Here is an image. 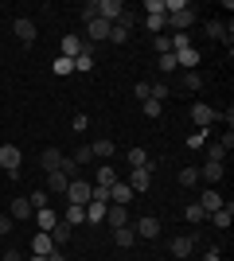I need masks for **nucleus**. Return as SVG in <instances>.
Masks as SVG:
<instances>
[{"label": "nucleus", "mask_w": 234, "mask_h": 261, "mask_svg": "<svg viewBox=\"0 0 234 261\" xmlns=\"http://www.w3.org/2000/svg\"><path fill=\"white\" fill-rule=\"evenodd\" d=\"M28 261H47V257H35V253H32V257H28Z\"/></svg>", "instance_id": "nucleus-52"}, {"label": "nucleus", "mask_w": 234, "mask_h": 261, "mask_svg": "<svg viewBox=\"0 0 234 261\" xmlns=\"http://www.w3.org/2000/svg\"><path fill=\"white\" fill-rule=\"evenodd\" d=\"M156 168H160L156 160H148L145 168H133V172H129V187H133V191H148V187H152V172H156Z\"/></svg>", "instance_id": "nucleus-3"}, {"label": "nucleus", "mask_w": 234, "mask_h": 261, "mask_svg": "<svg viewBox=\"0 0 234 261\" xmlns=\"http://www.w3.org/2000/svg\"><path fill=\"white\" fill-rule=\"evenodd\" d=\"M0 12H4V8H0Z\"/></svg>", "instance_id": "nucleus-54"}, {"label": "nucleus", "mask_w": 234, "mask_h": 261, "mask_svg": "<svg viewBox=\"0 0 234 261\" xmlns=\"http://www.w3.org/2000/svg\"><path fill=\"white\" fill-rule=\"evenodd\" d=\"M86 43L90 47H94V43H110V23H106V20L86 23Z\"/></svg>", "instance_id": "nucleus-10"}, {"label": "nucleus", "mask_w": 234, "mask_h": 261, "mask_svg": "<svg viewBox=\"0 0 234 261\" xmlns=\"http://www.w3.org/2000/svg\"><path fill=\"white\" fill-rule=\"evenodd\" d=\"M195 242H199V230H191V234H179V238H172V242H168V250H172V257H191Z\"/></svg>", "instance_id": "nucleus-4"}, {"label": "nucleus", "mask_w": 234, "mask_h": 261, "mask_svg": "<svg viewBox=\"0 0 234 261\" xmlns=\"http://www.w3.org/2000/svg\"><path fill=\"white\" fill-rule=\"evenodd\" d=\"M47 261H67V253H63V250H51V253H47Z\"/></svg>", "instance_id": "nucleus-50"}, {"label": "nucleus", "mask_w": 234, "mask_h": 261, "mask_svg": "<svg viewBox=\"0 0 234 261\" xmlns=\"http://www.w3.org/2000/svg\"><path fill=\"white\" fill-rule=\"evenodd\" d=\"M4 261H23V253L20 250H4Z\"/></svg>", "instance_id": "nucleus-49"}, {"label": "nucleus", "mask_w": 234, "mask_h": 261, "mask_svg": "<svg viewBox=\"0 0 234 261\" xmlns=\"http://www.w3.org/2000/svg\"><path fill=\"white\" fill-rule=\"evenodd\" d=\"M20 164H23V152L16 148V144H0V168L8 172V179L20 175Z\"/></svg>", "instance_id": "nucleus-1"}, {"label": "nucleus", "mask_w": 234, "mask_h": 261, "mask_svg": "<svg viewBox=\"0 0 234 261\" xmlns=\"http://www.w3.org/2000/svg\"><path fill=\"white\" fill-rule=\"evenodd\" d=\"M203 261H223V253H219V250H207V253H203Z\"/></svg>", "instance_id": "nucleus-51"}, {"label": "nucleus", "mask_w": 234, "mask_h": 261, "mask_svg": "<svg viewBox=\"0 0 234 261\" xmlns=\"http://www.w3.org/2000/svg\"><path fill=\"white\" fill-rule=\"evenodd\" d=\"M106 211H110V199H90L86 203V222H106Z\"/></svg>", "instance_id": "nucleus-16"}, {"label": "nucleus", "mask_w": 234, "mask_h": 261, "mask_svg": "<svg viewBox=\"0 0 234 261\" xmlns=\"http://www.w3.org/2000/svg\"><path fill=\"white\" fill-rule=\"evenodd\" d=\"M137 238H148V242H152V238H160V218H156V215H145V218H137Z\"/></svg>", "instance_id": "nucleus-8"}, {"label": "nucleus", "mask_w": 234, "mask_h": 261, "mask_svg": "<svg viewBox=\"0 0 234 261\" xmlns=\"http://www.w3.org/2000/svg\"><path fill=\"white\" fill-rule=\"evenodd\" d=\"M32 203H28V195L23 199H12V222H23V218H32Z\"/></svg>", "instance_id": "nucleus-23"}, {"label": "nucleus", "mask_w": 234, "mask_h": 261, "mask_svg": "<svg viewBox=\"0 0 234 261\" xmlns=\"http://www.w3.org/2000/svg\"><path fill=\"white\" fill-rule=\"evenodd\" d=\"M28 203H32V211H43L47 203H51V195H47V191H32V195H28Z\"/></svg>", "instance_id": "nucleus-39"}, {"label": "nucleus", "mask_w": 234, "mask_h": 261, "mask_svg": "<svg viewBox=\"0 0 234 261\" xmlns=\"http://www.w3.org/2000/svg\"><path fill=\"white\" fill-rule=\"evenodd\" d=\"M207 137H211V129H195L188 137V148H203V144H207Z\"/></svg>", "instance_id": "nucleus-37"}, {"label": "nucleus", "mask_w": 234, "mask_h": 261, "mask_svg": "<svg viewBox=\"0 0 234 261\" xmlns=\"http://www.w3.org/2000/svg\"><path fill=\"white\" fill-rule=\"evenodd\" d=\"M176 261H188V257H176Z\"/></svg>", "instance_id": "nucleus-53"}, {"label": "nucleus", "mask_w": 234, "mask_h": 261, "mask_svg": "<svg viewBox=\"0 0 234 261\" xmlns=\"http://www.w3.org/2000/svg\"><path fill=\"white\" fill-rule=\"evenodd\" d=\"M94 172H98V187H113L117 184V172H113L110 164H101V168H94Z\"/></svg>", "instance_id": "nucleus-30"}, {"label": "nucleus", "mask_w": 234, "mask_h": 261, "mask_svg": "<svg viewBox=\"0 0 234 261\" xmlns=\"http://www.w3.org/2000/svg\"><path fill=\"white\" fill-rule=\"evenodd\" d=\"M70 160H74L78 168H82V164H94V152H90V144H82V148H78V152L70 156Z\"/></svg>", "instance_id": "nucleus-43"}, {"label": "nucleus", "mask_w": 234, "mask_h": 261, "mask_svg": "<svg viewBox=\"0 0 234 261\" xmlns=\"http://www.w3.org/2000/svg\"><path fill=\"white\" fill-rule=\"evenodd\" d=\"M145 28H148L152 35H160V32L168 28V16H145Z\"/></svg>", "instance_id": "nucleus-34"}, {"label": "nucleus", "mask_w": 234, "mask_h": 261, "mask_svg": "<svg viewBox=\"0 0 234 261\" xmlns=\"http://www.w3.org/2000/svg\"><path fill=\"white\" fill-rule=\"evenodd\" d=\"M184 215H188V222H191V226H199V222H207V211H203L199 203H191V207L184 211Z\"/></svg>", "instance_id": "nucleus-33"}, {"label": "nucleus", "mask_w": 234, "mask_h": 261, "mask_svg": "<svg viewBox=\"0 0 234 261\" xmlns=\"http://www.w3.org/2000/svg\"><path fill=\"white\" fill-rule=\"evenodd\" d=\"M47 234H51V242H55V250H67V242H70V226L63 222V218H59L55 230H47Z\"/></svg>", "instance_id": "nucleus-18"}, {"label": "nucleus", "mask_w": 234, "mask_h": 261, "mask_svg": "<svg viewBox=\"0 0 234 261\" xmlns=\"http://www.w3.org/2000/svg\"><path fill=\"white\" fill-rule=\"evenodd\" d=\"M70 125H74V133H86L90 117H86V113H74V121H70Z\"/></svg>", "instance_id": "nucleus-46"}, {"label": "nucleus", "mask_w": 234, "mask_h": 261, "mask_svg": "<svg viewBox=\"0 0 234 261\" xmlns=\"http://www.w3.org/2000/svg\"><path fill=\"white\" fill-rule=\"evenodd\" d=\"M98 8H101V20H106V23H117V20H121V12H125V4H121V0H98Z\"/></svg>", "instance_id": "nucleus-12"}, {"label": "nucleus", "mask_w": 234, "mask_h": 261, "mask_svg": "<svg viewBox=\"0 0 234 261\" xmlns=\"http://www.w3.org/2000/svg\"><path fill=\"white\" fill-rule=\"evenodd\" d=\"M35 222H39V230H55L59 215H55L51 207H43V211H35Z\"/></svg>", "instance_id": "nucleus-27"}, {"label": "nucleus", "mask_w": 234, "mask_h": 261, "mask_svg": "<svg viewBox=\"0 0 234 261\" xmlns=\"http://www.w3.org/2000/svg\"><path fill=\"white\" fill-rule=\"evenodd\" d=\"M70 175L67 172H47V195H67Z\"/></svg>", "instance_id": "nucleus-11"}, {"label": "nucleus", "mask_w": 234, "mask_h": 261, "mask_svg": "<svg viewBox=\"0 0 234 261\" xmlns=\"http://www.w3.org/2000/svg\"><path fill=\"white\" fill-rule=\"evenodd\" d=\"M86 23H94V20H101V8H98V0H90V4H82V12H78Z\"/></svg>", "instance_id": "nucleus-32"}, {"label": "nucleus", "mask_w": 234, "mask_h": 261, "mask_svg": "<svg viewBox=\"0 0 234 261\" xmlns=\"http://www.w3.org/2000/svg\"><path fill=\"white\" fill-rule=\"evenodd\" d=\"M152 47H156V55H168V51H172V35H168V32L152 35Z\"/></svg>", "instance_id": "nucleus-35"}, {"label": "nucleus", "mask_w": 234, "mask_h": 261, "mask_svg": "<svg viewBox=\"0 0 234 261\" xmlns=\"http://www.w3.org/2000/svg\"><path fill=\"white\" fill-rule=\"evenodd\" d=\"M199 207L207 211V215H215V211L223 207V195H219L215 187H207V191H203V195H199Z\"/></svg>", "instance_id": "nucleus-19"}, {"label": "nucleus", "mask_w": 234, "mask_h": 261, "mask_svg": "<svg viewBox=\"0 0 234 261\" xmlns=\"http://www.w3.org/2000/svg\"><path fill=\"white\" fill-rule=\"evenodd\" d=\"M133 94H137V101H148V82H137Z\"/></svg>", "instance_id": "nucleus-47"}, {"label": "nucleus", "mask_w": 234, "mask_h": 261, "mask_svg": "<svg viewBox=\"0 0 234 261\" xmlns=\"http://www.w3.org/2000/svg\"><path fill=\"white\" fill-rule=\"evenodd\" d=\"M12 32H16L20 43H35V39H39V28H35V20H28V16H20V20L12 23Z\"/></svg>", "instance_id": "nucleus-5"}, {"label": "nucleus", "mask_w": 234, "mask_h": 261, "mask_svg": "<svg viewBox=\"0 0 234 261\" xmlns=\"http://www.w3.org/2000/svg\"><path fill=\"white\" fill-rule=\"evenodd\" d=\"M110 203H117V207H129V203H133V187L117 179V184L110 187Z\"/></svg>", "instance_id": "nucleus-13"}, {"label": "nucleus", "mask_w": 234, "mask_h": 261, "mask_svg": "<svg viewBox=\"0 0 234 261\" xmlns=\"http://www.w3.org/2000/svg\"><path fill=\"white\" fill-rule=\"evenodd\" d=\"M51 250H55L51 234H47V230H35V238H32V253H35V257H47Z\"/></svg>", "instance_id": "nucleus-14"}, {"label": "nucleus", "mask_w": 234, "mask_h": 261, "mask_svg": "<svg viewBox=\"0 0 234 261\" xmlns=\"http://www.w3.org/2000/svg\"><path fill=\"white\" fill-rule=\"evenodd\" d=\"M90 152H94V160H110V156L117 152V144H113L110 137H101V141H94V144H90Z\"/></svg>", "instance_id": "nucleus-17"}, {"label": "nucleus", "mask_w": 234, "mask_h": 261, "mask_svg": "<svg viewBox=\"0 0 234 261\" xmlns=\"http://www.w3.org/2000/svg\"><path fill=\"white\" fill-rule=\"evenodd\" d=\"M191 23H195V8H184V12H172V16H168V28H172V32H188Z\"/></svg>", "instance_id": "nucleus-9"}, {"label": "nucleus", "mask_w": 234, "mask_h": 261, "mask_svg": "<svg viewBox=\"0 0 234 261\" xmlns=\"http://www.w3.org/2000/svg\"><path fill=\"white\" fill-rule=\"evenodd\" d=\"M90 195H94V184H86V179H70L67 184V203H74V207H86Z\"/></svg>", "instance_id": "nucleus-2"}, {"label": "nucleus", "mask_w": 234, "mask_h": 261, "mask_svg": "<svg viewBox=\"0 0 234 261\" xmlns=\"http://www.w3.org/2000/svg\"><path fill=\"white\" fill-rule=\"evenodd\" d=\"M145 164H148L145 148H129V168H145Z\"/></svg>", "instance_id": "nucleus-38"}, {"label": "nucleus", "mask_w": 234, "mask_h": 261, "mask_svg": "<svg viewBox=\"0 0 234 261\" xmlns=\"http://www.w3.org/2000/svg\"><path fill=\"white\" fill-rule=\"evenodd\" d=\"M207 160L223 164V160H226V148H223V144H219V141H215V144H207Z\"/></svg>", "instance_id": "nucleus-42"}, {"label": "nucleus", "mask_w": 234, "mask_h": 261, "mask_svg": "<svg viewBox=\"0 0 234 261\" xmlns=\"http://www.w3.org/2000/svg\"><path fill=\"white\" fill-rule=\"evenodd\" d=\"M160 74H179L176 55H172V51H168V55H160Z\"/></svg>", "instance_id": "nucleus-36"}, {"label": "nucleus", "mask_w": 234, "mask_h": 261, "mask_svg": "<svg viewBox=\"0 0 234 261\" xmlns=\"http://www.w3.org/2000/svg\"><path fill=\"white\" fill-rule=\"evenodd\" d=\"M179 74H184V90H199L203 86V78L195 74V70H179Z\"/></svg>", "instance_id": "nucleus-40"}, {"label": "nucleus", "mask_w": 234, "mask_h": 261, "mask_svg": "<svg viewBox=\"0 0 234 261\" xmlns=\"http://www.w3.org/2000/svg\"><path fill=\"white\" fill-rule=\"evenodd\" d=\"M141 109H145V117H160V113H164V101H141Z\"/></svg>", "instance_id": "nucleus-41"}, {"label": "nucleus", "mask_w": 234, "mask_h": 261, "mask_svg": "<svg viewBox=\"0 0 234 261\" xmlns=\"http://www.w3.org/2000/svg\"><path fill=\"white\" fill-rule=\"evenodd\" d=\"M86 39H82V35H63V43H59V51H63V59H70V63H74L78 55L86 51Z\"/></svg>", "instance_id": "nucleus-6"}, {"label": "nucleus", "mask_w": 234, "mask_h": 261, "mask_svg": "<svg viewBox=\"0 0 234 261\" xmlns=\"http://www.w3.org/2000/svg\"><path fill=\"white\" fill-rule=\"evenodd\" d=\"M203 32L211 35V39H223V43H230V28H223L219 20H207V23H203Z\"/></svg>", "instance_id": "nucleus-26"}, {"label": "nucleus", "mask_w": 234, "mask_h": 261, "mask_svg": "<svg viewBox=\"0 0 234 261\" xmlns=\"http://www.w3.org/2000/svg\"><path fill=\"white\" fill-rule=\"evenodd\" d=\"M74 70L78 74H86V70H94V47H86V51L74 59Z\"/></svg>", "instance_id": "nucleus-29"}, {"label": "nucleus", "mask_w": 234, "mask_h": 261, "mask_svg": "<svg viewBox=\"0 0 234 261\" xmlns=\"http://www.w3.org/2000/svg\"><path fill=\"white\" fill-rule=\"evenodd\" d=\"M39 164H43V172H59L63 152H59V148H43V152H39Z\"/></svg>", "instance_id": "nucleus-21"}, {"label": "nucleus", "mask_w": 234, "mask_h": 261, "mask_svg": "<svg viewBox=\"0 0 234 261\" xmlns=\"http://www.w3.org/2000/svg\"><path fill=\"white\" fill-rule=\"evenodd\" d=\"M63 222H67L70 230L82 226V222H86V207H74V203H67V215H63Z\"/></svg>", "instance_id": "nucleus-24"}, {"label": "nucleus", "mask_w": 234, "mask_h": 261, "mask_svg": "<svg viewBox=\"0 0 234 261\" xmlns=\"http://www.w3.org/2000/svg\"><path fill=\"white\" fill-rule=\"evenodd\" d=\"M106 222H110L113 230H117V226H129V211L117 207V203H110V211H106Z\"/></svg>", "instance_id": "nucleus-20"}, {"label": "nucleus", "mask_w": 234, "mask_h": 261, "mask_svg": "<svg viewBox=\"0 0 234 261\" xmlns=\"http://www.w3.org/2000/svg\"><path fill=\"white\" fill-rule=\"evenodd\" d=\"M145 16H164V0H145Z\"/></svg>", "instance_id": "nucleus-45"}, {"label": "nucleus", "mask_w": 234, "mask_h": 261, "mask_svg": "<svg viewBox=\"0 0 234 261\" xmlns=\"http://www.w3.org/2000/svg\"><path fill=\"white\" fill-rule=\"evenodd\" d=\"M176 179H179V187H195L199 184V168H179Z\"/></svg>", "instance_id": "nucleus-31"}, {"label": "nucleus", "mask_w": 234, "mask_h": 261, "mask_svg": "<svg viewBox=\"0 0 234 261\" xmlns=\"http://www.w3.org/2000/svg\"><path fill=\"white\" fill-rule=\"evenodd\" d=\"M51 70H55V74H74V63H70V59H63V55H59V59H55V66H51Z\"/></svg>", "instance_id": "nucleus-44"}, {"label": "nucleus", "mask_w": 234, "mask_h": 261, "mask_svg": "<svg viewBox=\"0 0 234 261\" xmlns=\"http://www.w3.org/2000/svg\"><path fill=\"white\" fill-rule=\"evenodd\" d=\"M191 121H195L199 129H211L215 121H219V109H211V106H199V101H195V106H191Z\"/></svg>", "instance_id": "nucleus-7"}, {"label": "nucleus", "mask_w": 234, "mask_h": 261, "mask_svg": "<svg viewBox=\"0 0 234 261\" xmlns=\"http://www.w3.org/2000/svg\"><path fill=\"white\" fill-rule=\"evenodd\" d=\"M207 218H211V222H215V226H219V230H230V218H234V203H226V207H219V211H215V215H207Z\"/></svg>", "instance_id": "nucleus-22"}, {"label": "nucleus", "mask_w": 234, "mask_h": 261, "mask_svg": "<svg viewBox=\"0 0 234 261\" xmlns=\"http://www.w3.org/2000/svg\"><path fill=\"white\" fill-rule=\"evenodd\" d=\"M223 175H226V168H223V164H215V160H207V164L199 168V179H203V184H211V187L219 184Z\"/></svg>", "instance_id": "nucleus-15"}, {"label": "nucleus", "mask_w": 234, "mask_h": 261, "mask_svg": "<svg viewBox=\"0 0 234 261\" xmlns=\"http://www.w3.org/2000/svg\"><path fill=\"white\" fill-rule=\"evenodd\" d=\"M0 234H12V215H0Z\"/></svg>", "instance_id": "nucleus-48"}, {"label": "nucleus", "mask_w": 234, "mask_h": 261, "mask_svg": "<svg viewBox=\"0 0 234 261\" xmlns=\"http://www.w3.org/2000/svg\"><path fill=\"white\" fill-rule=\"evenodd\" d=\"M129 32H133V28H125L121 20L110 23V43H129Z\"/></svg>", "instance_id": "nucleus-28"}, {"label": "nucleus", "mask_w": 234, "mask_h": 261, "mask_svg": "<svg viewBox=\"0 0 234 261\" xmlns=\"http://www.w3.org/2000/svg\"><path fill=\"white\" fill-rule=\"evenodd\" d=\"M133 238H137L133 226H117V230H113V246H121V250H129V246H133Z\"/></svg>", "instance_id": "nucleus-25"}]
</instances>
